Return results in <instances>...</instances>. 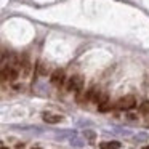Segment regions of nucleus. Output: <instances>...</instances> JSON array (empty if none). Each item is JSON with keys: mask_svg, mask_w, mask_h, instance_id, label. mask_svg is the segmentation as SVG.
Instances as JSON below:
<instances>
[{"mask_svg": "<svg viewBox=\"0 0 149 149\" xmlns=\"http://www.w3.org/2000/svg\"><path fill=\"white\" fill-rule=\"evenodd\" d=\"M133 106H136V98L133 95H127V96L120 98L116 104L117 109H132Z\"/></svg>", "mask_w": 149, "mask_h": 149, "instance_id": "obj_1", "label": "nucleus"}, {"mask_svg": "<svg viewBox=\"0 0 149 149\" xmlns=\"http://www.w3.org/2000/svg\"><path fill=\"white\" fill-rule=\"evenodd\" d=\"M82 84H84V80H82L80 75H74V77H71L68 82V90L69 91H77L79 93V91L82 90Z\"/></svg>", "mask_w": 149, "mask_h": 149, "instance_id": "obj_2", "label": "nucleus"}, {"mask_svg": "<svg viewBox=\"0 0 149 149\" xmlns=\"http://www.w3.org/2000/svg\"><path fill=\"white\" fill-rule=\"evenodd\" d=\"M63 82H64V71L56 69V71L52 74V84L53 85H61Z\"/></svg>", "mask_w": 149, "mask_h": 149, "instance_id": "obj_3", "label": "nucleus"}, {"mask_svg": "<svg viewBox=\"0 0 149 149\" xmlns=\"http://www.w3.org/2000/svg\"><path fill=\"white\" fill-rule=\"evenodd\" d=\"M42 117H43V120H45L47 123H58V122H61V120H63V117H61V116H56V114H50V112H45Z\"/></svg>", "mask_w": 149, "mask_h": 149, "instance_id": "obj_4", "label": "nucleus"}, {"mask_svg": "<svg viewBox=\"0 0 149 149\" xmlns=\"http://www.w3.org/2000/svg\"><path fill=\"white\" fill-rule=\"evenodd\" d=\"M69 143H71V146H74V148H82V146L85 144V141L80 138V136H77V135L71 136V138H69Z\"/></svg>", "mask_w": 149, "mask_h": 149, "instance_id": "obj_5", "label": "nucleus"}, {"mask_svg": "<svg viewBox=\"0 0 149 149\" xmlns=\"http://www.w3.org/2000/svg\"><path fill=\"white\" fill-rule=\"evenodd\" d=\"M101 149H119L120 143L119 141H109V143H101L100 144Z\"/></svg>", "mask_w": 149, "mask_h": 149, "instance_id": "obj_6", "label": "nucleus"}, {"mask_svg": "<svg viewBox=\"0 0 149 149\" xmlns=\"http://www.w3.org/2000/svg\"><path fill=\"white\" fill-rule=\"evenodd\" d=\"M84 138H85V139H88L90 143H93V141H95V138H96V133L91 132V130H85V132H84Z\"/></svg>", "mask_w": 149, "mask_h": 149, "instance_id": "obj_7", "label": "nucleus"}, {"mask_svg": "<svg viewBox=\"0 0 149 149\" xmlns=\"http://www.w3.org/2000/svg\"><path fill=\"white\" fill-rule=\"evenodd\" d=\"M114 133H117V135H123V136H130L132 133H130V130H125V128H112Z\"/></svg>", "mask_w": 149, "mask_h": 149, "instance_id": "obj_8", "label": "nucleus"}, {"mask_svg": "<svg viewBox=\"0 0 149 149\" xmlns=\"http://www.w3.org/2000/svg\"><path fill=\"white\" fill-rule=\"evenodd\" d=\"M141 112L144 114V116H148V114H149V101L143 103V106H141Z\"/></svg>", "mask_w": 149, "mask_h": 149, "instance_id": "obj_9", "label": "nucleus"}, {"mask_svg": "<svg viewBox=\"0 0 149 149\" xmlns=\"http://www.w3.org/2000/svg\"><path fill=\"white\" fill-rule=\"evenodd\" d=\"M135 139L136 141H144V139H148V135H146V133H139V135L135 136Z\"/></svg>", "mask_w": 149, "mask_h": 149, "instance_id": "obj_10", "label": "nucleus"}, {"mask_svg": "<svg viewBox=\"0 0 149 149\" xmlns=\"http://www.w3.org/2000/svg\"><path fill=\"white\" fill-rule=\"evenodd\" d=\"M109 109V104H103V106H100V111H107Z\"/></svg>", "mask_w": 149, "mask_h": 149, "instance_id": "obj_11", "label": "nucleus"}, {"mask_svg": "<svg viewBox=\"0 0 149 149\" xmlns=\"http://www.w3.org/2000/svg\"><path fill=\"white\" fill-rule=\"evenodd\" d=\"M128 119L130 120H135V114H128Z\"/></svg>", "mask_w": 149, "mask_h": 149, "instance_id": "obj_12", "label": "nucleus"}, {"mask_svg": "<svg viewBox=\"0 0 149 149\" xmlns=\"http://www.w3.org/2000/svg\"><path fill=\"white\" fill-rule=\"evenodd\" d=\"M143 149H149V146H144V148H143Z\"/></svg>", "mask_w": 149, "mask_h": 149, "instance_id": "obj_13", "label": "nucleus"}, {"mask_svg": "<svg viewBox=\"0 0 149 149\" xmlns=\"http://www.w3.org/2000/svg\"><path fill=\"white\" fill-rule=\"evenodd\" d=\"M2 149H7V148H2Z\"/></svg>", "mask_w": 149, "mask_h": 149, "instance_id": "obj_14", "label": "nucleus"}]
</instances>
